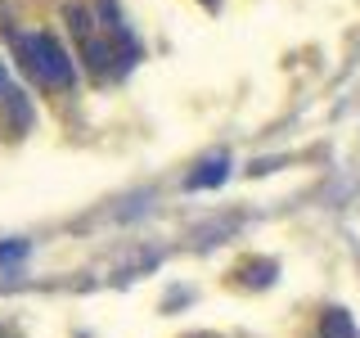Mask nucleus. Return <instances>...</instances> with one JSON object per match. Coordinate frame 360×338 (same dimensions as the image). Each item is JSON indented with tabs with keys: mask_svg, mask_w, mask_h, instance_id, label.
Returning <instances> with one entry per match:
<instances>
[{
	"mask_svg": "<svg viewBox=\"0 0 360 338\" xmlns=\"http://www.w3.org/2000/svg\"><path fill=\"white\" fill-rule=\"evenodd\" d=\"M9 37H14V50H18L22 68H27L41 86H63L68 90L77 82V68H72V59H68V50H63L59 37H50V32H22V37L9 32Z\"/></svg>",
	"mask_w": 360,
	"mask_h": 338,
	"instance_id": "nucleus-1",
	"label": "nucleus"
},
{
	"mask_svg": "<svg viewBox=\"0 0 360 338\" xmlns=\"http://www.w3.org/2000/svg\"><path fill=\"white\" fill-rule=\"evenodd\" d=\"M68 27H72V37H77V45H82V59H86V68L95 77H112V73H122L131 59L117 50V45L108 41V32L99 27L95 18L86 14L82 5H68Z\"/></svg>",
	"mask_w": 360,
	"mask_h": 338,
	"instance_id": "nucleus-2",
	"label": "nucleus"
},
{
	"mask_svg": "<svg viewBox=\"0 0 360 338\" xmlns=\"http://www.w3.org/2000/svg\"><path fill=\"white\" fill-rule=\"evenodd\" d=\"M320 338H356V325L342 307H329L320 315Z\"/></svg>",
	"mask_w": 360,
	"mask_h": 338,
	"instance_id": "nucleus-3",
	"label": "nucleus"
},
{
	"mask_svg": "<svg viewBox=\"0 0 360 338\" xmlns=\"http://www.w3.org/2000/svg\"><path fill=\"white\" fill-rule=\"evenodd\" d=\"M225 176H230V163H225V158H207V163L189 176V189H212V185H221Z\"/></svg>",
	"mask_w": 360,
	"mask_h": 338,
	"instance_id": "nucleus-4",
	"label": "nucleus"
},
{
	"mask_svg": "<svg viewBox=\"0 0 360 338\" xmlns=\"http://www.w3.org/2000/svg\"><path fill=\"white\" fill-rule=\"evenodd\" d=\"M14 257H22V244H9V248H0V262H14Z\"/></svg>",
	"mask_w": 360,
	"mask_h": 338,
	"instance_id": "nucleus-5",
	"label": "nucleus"
}]
</instances>
